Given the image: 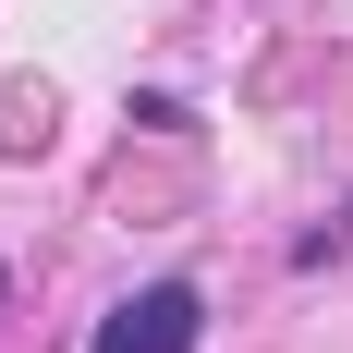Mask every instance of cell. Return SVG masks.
Masks as SVG:
<instances>
[{"mask_svg":"<svg viewBox=\"0 0 353 353\" xmlns=\"http://www.w3.org/2000/svg\"><path fill=\"white\" fill-rule=\"evenodd\" d=\"M98 353H195V292L159 281V292H134V305H110V317H98Z\"/></svg>","mask_w":353,"mask_h":353,"instance_id":"obj_1","label":"cell"}]
</instances>
